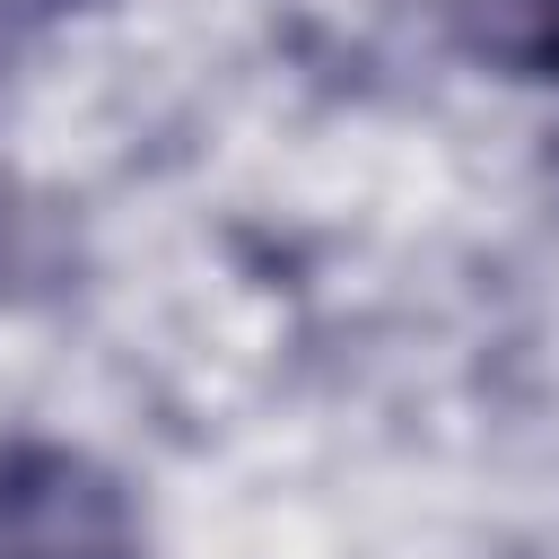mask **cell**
<instances>
[{
	"label": "cell",
	"instance_id": "cell-3",
	"mask_svg": "<svg viewBox=\"0 0 559 559\" xmlns=\"http://www.w3.org/2000/svg\"><path fill=\"white\" fill-rule=\"evenodd\" d=\"M61 0H0V35H17V26H35V17H52Z\"/></svg>",
	"mask_w": 559,
	"mask_h": 559
},
{
	"label": "cell",
	"instance_id": "cell-2",
	"mask_svg": "<svg viewBox=\"0 0 559 559\" xmlns=\"http://www.w3.org/2000/svg\"><path fill=\"white\" fill-rule=\"evenodd\" d=\"M480 44L533 79H559V0H480Z\"/></svg>",
	"mask_w": 559,
	"mask_h": 559
},
{
	"label": "cell",
	"instance_id": "cell-1",
	"mask_svg": "<svg viewBox=\"0 0 559 559\" xmlns=\"http://www.w3.org/2000/svg\"><path fill=\"white\" fill-rule=\"evenodd\" d=\"M0 559H140L122 480L70 445L0 454Z\"/></svg>",
	"mask_w": 559,
	"mask_h": 559
}]
</instances>
